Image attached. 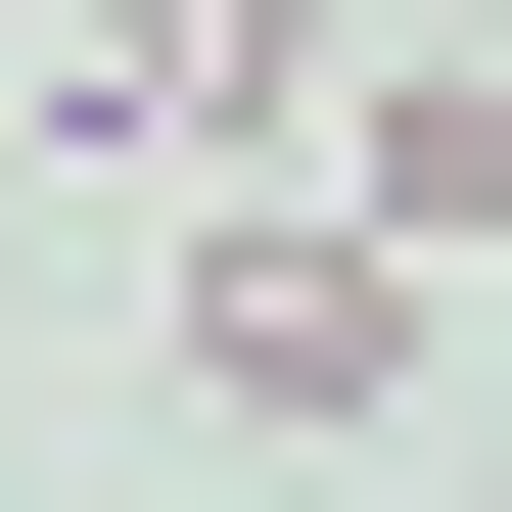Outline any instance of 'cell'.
<instances>
[{"label": "cell", "mask_w": 512, "mask_h": 512, "mask_svg": "<svg viewBox=\"0 0 512 512\" xmlns=\"http://www.w3.org/2000/svg\"><path fill=\"white\" fill-rule=\"evenodd\" d=\"M0 94H94L140 187H280V140H326V0H47Z\"/></svg>", "instance_id": "7a4b0ae2"}, {"label": "cell", "mask_w": 512, "mask_h": 512, "mask_svg": "<svg viewBox=\"0 0 512 512\" xmlns=\"http://www.w3.org/2000/svg\"><path fill=\"white\" fill-rule=\"evenodd\" d=\"M280 187H373V233H512V47H373V94H326Z\"/></svg>", "instance_id": "3957f363"}, {"label": "cell", "mask_w": 512, "mask_h": 512, "mask_svg": "<svg viewBox=\"0 0 512 512\" xmlns=\"http://www.w3.org/2000/svg\"><path fill=\"white\" fill-rule=\"evenodd\" d=\"M0 47H47V0H0Z\"/></svg>", "instance_id": "277c9868"}, {"label": "cell", "mask_w": 512, "mask_h": 512, "mask_svg": "<svg viewBox=\"0 0 512 512\" xmlns=\"http://www.w3.org/2000/svg\"><path fill=\"white\" fill-rule=\"evenodd\" d=\"M187 419L373 466V419H419V233H373V187H187Z\"/></svg>", "instance_id": "6da1fadb"}]
</instances>
